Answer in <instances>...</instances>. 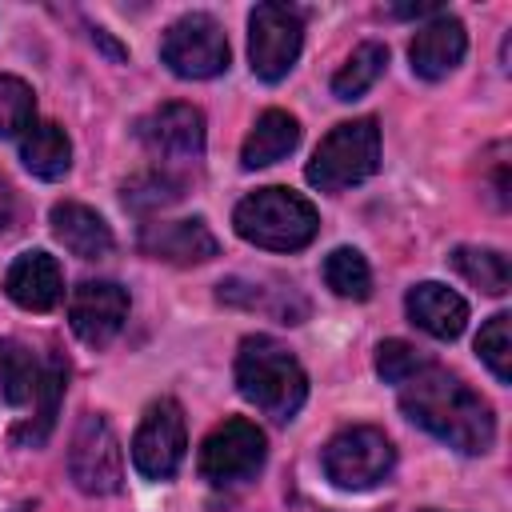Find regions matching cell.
I'll list each match as a JSON object with an SVG mask.
<instances>
[{
	"instance_id": "26",
	"label": "cell",
	"mask_w": 512,
	"mask_h": 512,
	"mask_svg": "<svg viewBox=\"0 0 512 512\" xmlns=\"http://www.w3.org/2000/svg\"><path fill=\"white\" fill-rule=\"evenodd\" d=\"M36 124V96L20 76H0V136H24Z\"/></svg>"
},
{
	"instance_id": "20",
	"label": "cell",
	"mask_w": 512,
	"mask_h": 512,
	"mask_svg": "<svg viewBox=\"0 0 512 512\" xmlns=\"http://www.w3.org/2000/svg\"><path fill=\"white\" fill-rule=\"evenodd\" d=\"M20 160H24V168H28L32 176H40V180H60V176H68V168H72V140H68V132H64L60 124L36 120V124L20 136Z\"/></svg>"
},
{
	"instance_id": "28",
	"label": "cell",
	"mask_w": 512,
	"mask_h": 512,
	"mask_svg": "<svg viewBox=\"0 0 512 512\" xmlns=\"http://www.w3.org/2000/svg\"><path fill=\"white\" fill-rule=\"evenodd\" d=\"M8 224H12V192H8V184L0 176V232H8Z\"/></svg>"
},
{
	"instance_id": "7",
	"label": "cell",
	"mask_w": 512,
	"mask_h": 512,
	"mask_svg": "<svg viewBox=\"0 0 512 512\" xmlns=\"http://www.w3.org/2000/svg\"><path fill=\"white\" fill-rule=\"evenodd\" d=\"M136 140L156 156V168L184 176L180 168H196L204 160V112L184 100L160 104L136 120Z\"/></svg>"
},
{
	"instance_id": "18",
	"label": "cell",
	"mask_w": 512,
	"mask_h": 512,
	"mask_svg": "<svg viewBox=\"0 0 512 512\" xmlns=\"http://www.w3.org/2000/svg\"><path fill=\"white\" fill-rule=\"evenodd\" d=\"M52 236L80 260H100L112 252V228L104 224V216L80 200H60L48 212Z\"/></svg>"
},
{
	"instance_id": "17",
	"label": "cell",
	"mask_w": 512,
	"mask_h": 512,
	"mask_svg": "<svg viewBox=\"0 0 512 512\" xmlns=\"http://www.w3.org/2000/svg\"><path fill=\"white\" fill-rule=\"evenodd\" d=\"M404 308H408V320L436 336V340H456L468 324V304L460 292H452L448 284H436V280H424V284H412L408 296H404Z\"/></svg>"
},
{
	"instance_id": "3",
	"label": "cell",
	"mask_w": 512,
	"mask_h": 512,
	"mask_svg": "<svg viewBox=\"0 0 512 512\" xmlns=\"http://www.w3.org/2000/svg\"><path fill=\"white\" fill-rule=\"evenodd\" d=\"M236 388L276 424H288L308 400V376L300 360L272 336H244L236 352Z\"/></svg>"
},
{
	"instance_id": "27",
	"label": "cell",
	"mask_w": 512,
	"mask_h": 512,
	"mask_svg": "<svg viewBox=\"0 0 512 512\" xmlns=\"http://www.w3.org/2000/svg\"><path fill=\"white\" fill-rule=\"evenodd\" d=\"M432 356H424L416 344H408V340H384L380 348H376V372H380V380H388V384H404L412 372H420L424 364H428Z\"/></svg>"
},
{
	"instance_id": "22",
	"label": "cell",
	"mask_w": 512,
	"mask_h": 512,
	"mask_svg": "<svg viewBox=\"0 0 512 512\" xmlns=\"http://www.w3.org/2000/svg\"><path fill=\"white\" fill-rule=\"evenodd\" d=\"M388 68V48L380 40H364L352 48V56L344 60V68L332 76V96L336 100H356L364 96Z\"/></svg>"
},
{
	"instance_id": "23",
	"label": "cell",
	"mask_w": 512,
	"mask_h": 512,
	"mask_svg": "<svg viewBox=\"0 0 512 512\" xmlns=\"http://www.w3.org/2000/svg\"><path fill=\"white\" fill-rule=\"evenodd\" d=\"M324 284L344 300H368L372 296V268L360 248H332L324 256Z\"/></svg>"
},
{
	"instance_id": "6",
	"label": "cell",
	"mask_w": 512,
	"mask_h": 512,
	"mask_svg": "<svg viewBox=\"0 0 512 512\" xmlns=\"http://www.w3.org/2000/svg\"><path fill=\"white\" fill-rule=\"evenodd\" d=\"M324 476L344 488V492H368L376 488L380 480L392 476L396 468V448L392 440L372 428V424H352V428H340L328 444H324Z\"/></svg>"
},
{
	"instance_id": "24",
	"label": "cell",
	"mask_w": 512,
	"mask_h": 512,
	"mask_svg": "<svg viewBox=\"0 0 512 512\" xmlns=\"http://www.w3.org/2000/svg\"><path fill=\"white\" fill-rule=\"evenodd\" d=\"M180 196H184V176H176L168 168L136 172L124 184V208H132V212H156V208L176 204Z\"/></svg>"
},
{
	"instance_id": "1",
	"label": "cell",
	"mask_w": 512,
	"mask_h": 512,
	"mask_svg": "<svg viewBox=\"0 0 512 512\" xmlns=\"http://www.w3.org/2000/svg\"><path fill=\"white\" fill-rule=\"evenodd\" d=\"M400 388V412L424 428L428 436L444 440L464 456H484L496 444V416L480 392H472L456 372L428 360L412 372Z\"/></svg>"
},
{
	"instance_id": "21",
	"label": "cell",
	"mask_w": 512,
	"mask_h": 512,
	"mask_svg": "<svg viewBox=\"0 0 512 512\" xmlns=\"http://www.w3.org/2000/svg\"><path fill=\"white\" fill-rule=\"evenodd\" d=\"M452 268L480 292L488 296H504L508 284H512V268H508V256L500 248H480V244H460L452 248Z\"/></svg>"
},
{
	"instance_id": "12",
	"label": "cell",
	"mask_w": 512,
	"mask_h": 512,
	"mask_svg": "<svg viewBox=\"0 0 512 512\" xmlns=\"http://www.w3.org/2000/svg\"><path fill=\"white\" fill-rule=\"evenodd\" d=\"M184 448H188L184 408L172 396L152 400L132 436V468L144 480H172L176 468L184 464Z\"/></svg>"
},
{
	"instance_id": "15",
	"label": "cell",
	"mask_w": 512,
	"mask_h": 512,
	"mask_svg": "<svg viewBox=\"0 0 512 512\" xmlns=\"http://www.w3.org/2000/svg\"><path fill=\"white\" fill-rule=\"evenodd\" d=\"M468 52V32L456 16L448 12H436L428 24L416 28L412 44H408V60H412V72L420 80H444L460 68Z\"/></svg>"
},
{
	"instance_id": "9",
	"label": "cell",
	"mask_w": 512,
	"mask_h": 512,
	"mask_svg": "<svg viewBox=\"0 0 512 512\" xmlns=\"http://www.w3.org/2000/svg\"><path fill=\"white\" fill-rule=\"evenodd\" d=\"M264 456H268L264 432L244 416H228L204 436L196 468L212 488H232V484L252 480L264 468Z\"/></svg>"
},
{
	"instance_id": "2",
	"label": "cell",
	"mask_w": 512,
	"mask_h": 512,
	"mask_svg": "<svg viewBox=\"0 0 512 512\" xmlns=\"http://www.w3.org/2000/svg\"><path fill=\"white\" fill-rule=\"evenodd\" d=\"M68 388V360L60 352H36L32 344L4 336L0 340V396L12 408L32 412L28 424L12 432L20 444H40L52 432L60 396Z\"/></svg>"
},
{
	"instance_id": "10",
	"label": "cell",
	"mask_w": 512,
	"mask_h": 512,
	"mask_svg": "<svg viewBox=\"0 0 512 512\" xmlns=\"http://www.w3.org/2000/svg\"><path fill=\"white\" fill-rule=\"evenodd\" d=\"M68 476L88 496H112L124 484V448L100 412H84L68 444Z\"/></svg>"
},
{
	"instance_id": "14",
	"label": "cell",
	"mask_w": 512,
	"mask_h": 512,
	"mask_svg": "<svg viewBox=\"0 0 512 512\" xmlns=\"http://www.w3.org/2000/svg\"><path fill=\"white\" fill-rule=\"evenodd\" d=\"M140 252L152 256V260H164V264H208L212 256H220V240L212 236V228L200 220V216H188V220H152L140 228L136 236Z\"/></svg>"
},
{
	"instance_id": "19",
	"label": "cell",
	"mask_w": 512,
	"mask_h": 512,
	"mask_svg": "<svg viewBox=\"0 0 512 512\" xmlns=\"http://www.w3.org/2000/svg\"><path fill=\"white\" fill-rule=\"evenodd\" d=\"M300 144V120L284 108H268L256 116L252 132L244 136L240 144V164L252 172V168H268L276 160H284L292 148Z\"/></svg>"
},
{
	"instance_id": "25",
	"label": "cell",
	"mask_w": 512,
	"mask_h": 512,
	"mask_svg": "<svg viewBox=\"0 0 512 512\" xmlns=\"http://www.w3.org/2000/svg\"><path fill=\"white\" fill-rule=\"evenodd\" d=\"M476 352H480V360L488 364V372H492L500 384L512 380V316H508V312H496V316L480 328Z\"/></svg>"
},
{
	"instance_id": "8",
	"label": "cell",
	"mask_w": 512,
	"mask_h": 512,
	"mask_svg": "<svg viewBox=\"0 0 512 512\" xmlns=\"http://www.w3.org/2000/svg\"><path fill=\"white\" fill-rule=\"evenodd\" d=\"M228 36L208 12H184L164 28L160 60L180 80H212L228 68Z\"/></svg>"
},
{
	"instance_id": "16",
	"label": "cell",
	"mask_w": 512,
	"mask_h": 512,
	"mask_svg": "<svg viewBox=\"0 0 512 512\" xmlns=\"http://www.w3.org/2000/svg\"><path fill=\"white\" fill-rule=\"evenodd\" d=\"M4 292L24 312H52L64 300V272L44 248L20 252L4 272Z\"/></svg>"
},
{
	"instance_id": "29",
	"label": "cell",
	"mask_w": 512,
	"mask_h": 512,
	"mask_svg": "<svg viewBox=\"0 0 512 512\" xmlns=\"http://www.w3.org/2000/svg\"><path fill=\"white\" fill-rule=\"evenodd\" d=\"M428 512H432V508H428Z\"/></svg>"
},
{
	"instance_id": "4",
	"label": "cell",
	"mask_w": 512,
	"mask_h": 512,
	"mask_svg": "<svg viewBox=\"0 0 512 512\" xmlns=\"http://www.w3.org/2000/svg\"><path fill=\"white\" fill-rule=\"evenodd\" d=\"M232 224H236L240 240L268 248V252H300L320 232V216H316L312 200H304L300 192L280 188V184L248 192L236 204Z\"/></svg>"
},
{
	"instance_id": "5",
	"label": "cell",
	"mask_w": 512,
	"mask_h": 512,
	"mask_svg": "<svg viewBox=\"0 0 512 512\" xmlns=\"http://www.w3.org/2000/svg\"><path fill=\"white\" fill-rule=\"evenodd\" d=\"M380 168V128L372 116L336 124L312 152L304 176L320 192H344L352 184H364Z\"/></svg>"
},
{
	"instance_id": "11",
	"label": "cell",
	"mask_w": 512,
	"mask_h": 512,
	"mask_svg": "<svg viewBox=\"0 0 512 512\" xmlns=\"http://www.w3.org/2000/svg\"><path fill=\"white\" fill-rule=\"evenodd\" d=\"M304 48V20L288 4H256L248 16V60L264 84H276L292 72Z\"/></svg>"
},
{
	"instance_id": "13",
	"label": "cell",
	"mask_w": 512,
	"mask_h": 512,
	"mask_svg": "<svg viewBox=\"0 0 512 512\" xmlns=\"http://www.w3.org/2000/svg\"><path fill=\"white\" fill-rule=\"evenodd\" d=\"M128 320V292L116 280H80L68 296V324L88 348H104Z\"/></svg>"
}]
</instances>
